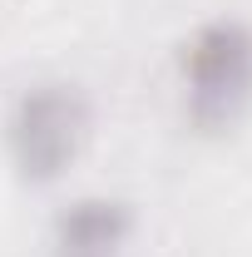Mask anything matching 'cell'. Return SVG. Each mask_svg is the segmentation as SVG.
<instances>
[{
  "mask_svg": "<svg viewBox=\"0 0 252 257\" xmlns=\"http://www.w3.org/2000/svg\"><path fill=\"white\" fill-rule=\"evenodd\" d=\"M183 104L203 134L232 128L252 104V25L237 15L203 20L183 40Z\"/></svg>",
  "mask_w": 252,
  "mask_h": 257,
  "instance_id": "6da1fadb",
  "label": "cell"
},
{
  "mask_svg": "<svg viewBox=\"0 0 252 257\" xmlns=\"http://www.w3.org/2000/svg\"><path fill=\"white\" fill-rule=\"evenodd\" d=\"M94 124L89 94L69 79H40L10 104L5 119V149L25 183H55L79 159Z\"/></svg>",
  "mask_w": 252,
  "mask_h": 257,
  "instance_id": "7a4b0ae2",
  "label": "cell"
},
{
  "mask_svg": "<svg viewBox=\"0 0 252 257\" xmlns=\"http://www.w3.org/2000/svg\"><path fill=\"white\" fill-rule=\"evenodd\" d=\"M134 237V208L109 193H84L50 227V257H119Z\"/></svg>",
  "mask_w": 252,
  "mask_h": 257,
  "instance_id": "3957f363",
  "label": "cell"
}]
</instances>
